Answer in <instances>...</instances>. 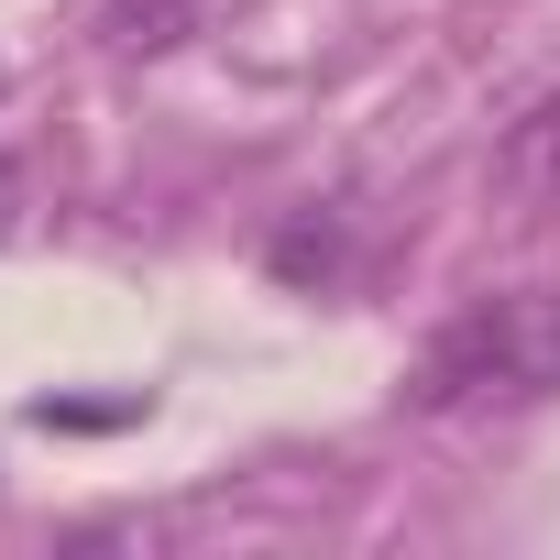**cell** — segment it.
<instances>
[{"instance_id":"cell-4","label":"cell","mask_w":560,"mask_h":560,"mask_svg":"<svg viewBox=\"0 0 560 560\" xmlns=\"http://www.w3.org/2000/svg\"><path fill=\"white\" fill-rule=\"evenodd\" d=\"M23 198H34V187H23V165H12V154H0V242H12V231H23Z\"/></svg>"},{"instance_id":"cell-5","label":"cell","mask_w":560,"mask_h":560,"mask_svg":"<svg viewBox=\"0 0 560 560\" xmlns=\"http://www.w3.org/2000/svg\"><path fill=\"white\" fill-rule=\"evenodd\" d=\"M0 89H12V67H0Z\"/></svg>"},{"instance_id":"cell-1","label":"cell","mask_w":560,"mask_h":560,"mask_svg":"<svg viewBox=\"0 0 560 560\" xmlns=\"http://www.w3.org/2000/svg\"><path fill=\"white\" fill-rule=\"evenodd\" d=\"M549 396H560V287L462 298L407 352V385H396L407 418H527Z\"/></svg>"},{"instance_id":"cell-3","label":"cell","mask_w":560,"mask_h":560,"mask_svg":"<svg viewBox=\"0 0 560 560\" xmlns=\"http://www.w3.org/2000/svg\"><path fill=\"white\" fill-rule=\"evenodd\" d=\"M198 34V0H100V45L110 56H165Z\"/></svg>"},{"instance_id":"cell-2","label":"cell","mask_w":560,"mask_h":560,"mask_svg":"<svg viewBox=\"0 0 560 560\" xmlns=\"http://www.w3.org/2000/svg\"><path fill=\"white\" fill-rule=\"evenodd\" d=\"M494 198L516 220H560V89H538L494 143Z\"/></svg>"}]
</instances>
